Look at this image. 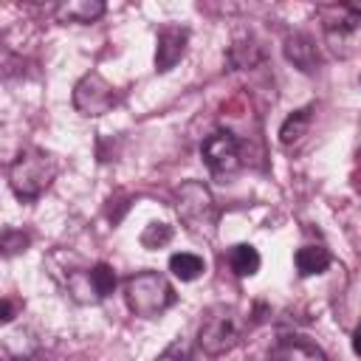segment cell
<instances>
[{"instance_id":"obj_5","label":"cell","mask_w":361,"mask_h":361,"mask_svg":"<svg viewBox=\"0 0 361 361\" xmlns=\"http://www.w3.org/2000/svg\"><path fill=\"white\" fill-rule=\"evenodd\" d=\"M116 104V87L99 73V71H90L85 73L76 87H73V107L87 116V118H96V116H104L110 113Z\"/></svg>"},{"instance_id":"obj_3","label":"cell","mask_w":361,"mask_h":361,"mask_svg":"<svg viewBox=\"0 0 361 361\" xmlns=\"http://www.w3.org/2000/svg\"><path fill=\"white\" fill-rule=\"evenodd\" d=\"M243 338V316L231 305H214L206 310L197 327V350L206 358H220L231 353Z\"/></svg>"},{"instance_id":"obj_16","label":"cell","mask_w":361,"mask_h":361,"mask_svg":"<svg viewBox=\"0 0 361 361\" xmlns=\"http://www.w3.org/2000/svg\"><path fill=\"white\" fill-rule=\"evenodd\" d=\"M172 240V228L166 223H149L144 231H141V245L155 251V248H164L166 243Z\"/></svg>"},{"instance_id":"obj_2","label":"cell","mask_w":361,"mask_h":361,"mask_svg":"<svg viewBox=\"0 0 361 361\" xmlns=\"http://www.w3.org/2000/svg\"><path fill=\"white\" fill-rule=\"evenodd\" d=\"M56 164L39 147H25L8 164V186L20 200H37L54 180Z\"/></svg>"},{"instance_id":"obj_12","label":"cell","mask_w":361,"mask_h":361,"mask_svg":"<svg viewBox=\"0 0 361 361\" xmlns=\"http://www.w3.org/2000/svg\"><path fill=\"white\" fill-rule=\"evenodd\" d=\"M259 262H262L259 259V251L251 243H237L228 251V265H231V271L237 276H254L259 271Z\"/></svg>"},{"instance_id":"obj_10","label":"cell","mask_w":361,"mask_h":361,"mask_svg":"<svg viewBox=\"0 0 361 361\" xmlns=\"http://www.w3.org/2000/svg\"><path fill=\"white\" fill-rule=\"evenodd\" d=\"M102 14H104L102 0H71V3L56 6L59 23H96Z\"/></svg>"},{"instance_id":"obj_19","label":"cell","mask_w":361,"mask_h":361,"mask_svg":"<svg viewBox=\"0 0 361 361\" xmlns=\"http://www.w3.org/2000/svg\"><path fill=\"white\" fill-rule=\"evenodd\" d=\"M17 310H20V302L0 296V327H3V324H8V322L17 316Z\"/></svg>"},{"instance_id":"obj_8","label":"cell","mask_w":361,"mask_h":361,"mask_svg":"<svg viewBox=\"0 0 361 361\" xmlns=\"http://www.w3.org/2000/svg\"><path fill=\"white\" fill-rule=\"evenodd\" d=\"M268 361H327V355L319 344L302 336H285L271 347Z\"/></svg>"},{"instance_id":"obj_13","label":"cell","mask_w":361,"mask_h":361,"mask_svg":"<svg viewBox=\"0 0 361 361\" xmlns=\"http://www.w3.org/2000/svg\"><path fill=\"white\" fill-rule=\"evenodd\" d=\"M169 271L180 279V282H192L197 276H203L206 271V259L192 254V251H180V254H172L169 257Z\"/></svg>"},{"instance_id":"obj_11","label":"cell","mask_w":361,"mask_h":361,"mask_svg":"<svg viewBox=\"0 0 361 361\" xmlns=\"http://www.w3.org/2000/svg\"><path fill=\"white\" fill-rule=\"evenodd\" d=\"M293 262H296V271L299 276H316V274H324L333 262L330 251L322 248V245H302L296 254H293Z\"/></svg>"},{"instance_id":"obj_15","label":"cell","mask_w":361,"mask_h":361,"mask_svg":"<svg viewBox=\"0 0 361 361\" xmlns=\"http://www.w3.org/2000/svg\"><path fill=\"white\" fill-rule=\"evenodd\" d=\"M87 279H90V285H93V290H96L99 299L110 296L113 288H116V271H113L107 262H96V265L87 271Z\"/></svg>"},{"instance_id":"obj_1","label":"cell","mask_w":361,"mask_h":361,"mask_svg":"<svg viewBox=\"0 0 361 361\" xmlns=\"http://www.w3.org/2000/svg\"><path fill=\"white\" fill-rule=\"evenodd\" d=\"M124 302L133 316L138 319H158L166 313L175 302L178 293L169 285V279L158 271H138L124 279Z\"/></svg>"},{"instance_id":"obj_20","label":"cell","mask_w":361,"mask_h":361,"mask_svg":"<svg viewBox=\"0 0 361 361\" xmlns=\"http://www.w3.org/2000/svg\"><path fill=\"white\" fill-rule=\"evenodd\" d=\"M0 361H6V358H0Z\"/></svg>"},{"instance_id":"obj_18","label":"cell","mask_w":361,"mask_h":361,"mask_svg":"<svg viewBox=\"0 0 361 361\" xmlns=\"http://www.w3.org/2000/svg\"><path fill=\"white\" fill-rule=\"evenodd\" d=\"M155 361H192V347L183 338H175L161 350V355Z\"/></svg>"},{"instance_id":"obj_17","label":"cell","mask_w":361,"mask_h":361,"mask_svg":"<svg viewBox=\"0 0 361 361\" xmlns=\"http://www.w3.org/2000/svg\"><path fill=\"white\" fill-rule=\"evenodd\" d=\"M31 245V237L25 231H17V228H8L0 234V254L3 257H14V254H23L25 248Z\"/></svg>"},{"instance_id":"obj_9","label":"cell","mask_w":361,"mask_h":361,"mask_svg":"<svg viewBox=\"0 0 361 361\" xmlns=\"http://www.w3.org/2000/svg\"><path fill=\"white\" fill-rule=\"evenodd\" d=\"M282 48H285L288 62H293L302 73H313V71H316V65H319V51H316V42H313L307 34H288Z\"/></svg>"},{"instance_id":"obj_6","label":"cell","mask_w":361,"mask_h":361,"mask_svg":"<svg viewBox=\"0 0 361 361\" xmlns=\"http://www.w3.org/2000/svg\"><path fill=\"white\" fill-rule=\"evenodd\" d=\"M200 152L214 175H231L240 169V138L228 130H214L212 135H206Z\"/></svg>"},{"instance_id":"obj_14","label":"cell","mask_w":361,"mask_h":361,"mask_svg":"<svg viewBox=\"0 0 361 361\" xmlns=\"http://www.w3.org/2000/svg\"><path fill=\"white\" fill-rule=\"evenodd\" d=\"M307 124H310V107L293 110V113L282 121V127H279V141H282V147H290L293 141H299V138L305 135Z\"/></svg>"},{"instance_id":"obj_4","label":"cell","mask_w":361,"mask_h":361,"mask_svg":"<svg viewBox=\"0 0 361 361\" xmlns=\"http://www.w3.org/2000/svg\"><path fill=\"white\" fill-rule=\"evenodd\" d=\"M175 212L180 217V223L197 234V237H214L217 231V220H220V209L209 192L206 183L200 180H186L178 186L175 192Z\"/></svg>"},{"instance_id":"obj_7","label":"cell","mask_w":361,"mask_h":361,"mask_svg":"<svg viewBox=\"0 0 361 361\" xmlns=\"http://www.w3.org/2000/svg\"><path fill=\"white\" fill-rule=\"evenodd\" d=\"M186 45H189V28H183V25H161L158 37H155V71L158 73L172 71L183 59Z\"/></svg>"}]
</instances>
